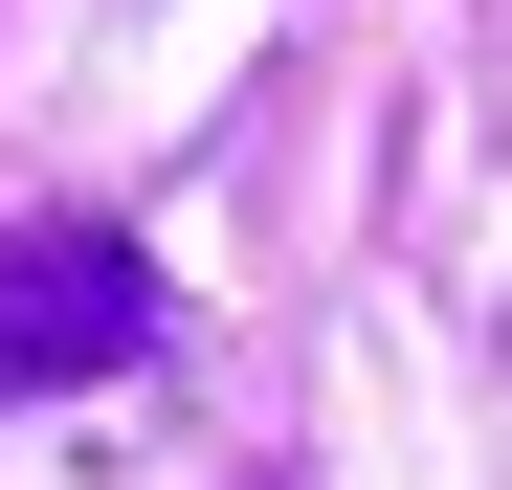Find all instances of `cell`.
Returning <instances> with one entry per match:
<instances>
[{
	"instance_id": "6da1fadb",
	"label": "cell",
	"mask_w": 512,
	"mask_h": 490,
	"mask_svg": "<svg viewBox=\"0 0 512 490\" xmlns=\"http://www.w3.org/2000/svg\"><path fill=\"white\" fill-rule=\"evenodd\" d=\"M156 357V268L112 223H23L0 245V401H67V379H134Z\"/></svg>"
}]
</instances>
